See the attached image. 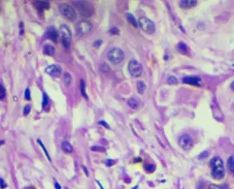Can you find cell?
Here are the masks:
<instances>
[{"label":"cell","instance_id":"cell-1","mask_svg":"<svg viewBox=\"0 0 234 189\" xmlns=\"http://www.w3.org/2000/svg\"><path fill=\"white\" fill-rule=\"evenodd\" d=\"M211 168H212V175L216 179H221L224 176L226 170H224L223 162L221 157L216 156L212 158L210 162Z\"/></svg>","mask_w":234,"mask_h":189},{"label":"cell","instance_id":"cell-2","mask_svg":"<svg viewBox=\"0 0 234 189\" xmlns=\"http://www.w3.org/2000/svg\"><path fill=\"white\" fill-rule=\"evenodd\" d=\"M73 5H74L75 9L79 12V14H80L81 16H83V17L92 16L94 9L90 2L79 0V1H73Z\"/></svg>","mask_w":234,"mask_h":189},{"label":"cell","instance_id":"cell-3","mask_svg":"<svg viewBox=\"0 0 234 189\" xmlns=\"http://www.w3.org/2000/svg\"><path fill=\"white\" fill-rule=\"evenodd\" d=\"M107 58H108V60H110L111 63L117 65V64H120V63H121L123 61L124 53L121 50V48H111V50L108 51Z\"/></svg>","mask_w":234,"mask_h":189},{"label":"cell","instance_id":"cell-4","mask_svg":"<svg viewBox=\"0 0 234 189\" xmlns=\"http://www.w3.org/2000/svg\"><path fill=\"white\" fill-rule=\"evenodd\" d=\"M58 9H59L60 14L69 20H75L76 18H77V13H76L75 9L70 5L60 4Z\"/></svg>","mask_w":234,"mask_h":189},{"label":"cell","instance_id":"cell-5","mask_svg":"<svg viewBox=\"0 0 234 189\" xmlns=\"http://www.w3.org/2000/svg\"><path fill=\"white\" fill-rule=\"evenodd\" d=\"M138 24L143 31L148 33V34H153L156 30L154 23L146 17H141L138 20Z\"/></svg>","mask_w":234,"mask_h":189},{"label":"cell","instance_id":"cell-6","mask_svg":"<svg viewBox=\"0 0 234 189\" xmlns=\"http://www.w3.org/2000/svg\"><path fill=\"white\" fill-rule=\"evenodd\" d=\"M92 24L89 20H82L76 24V33L77 35L83 36L89 33L92 30Z\"/></svg>","mask_w":234,"mask_h":189},{"label":"cell","instance_id":"cell-7","mask_svg":"<svg viewBox=\"0 0 234 189\" xmlns=\"http://www.w3.org/2000/svg\"><path fill=\"white\" fill-rule=\"evenodd\" d=\"M127 68H128L129 74L131 75L132 77L138 78V77H140V76L142 75V72H143L142 65L137 61V60H135V59L130 60L129 63H128V66H127Z\"/></svg>","mask_w":234,"mask_h":189},{"label":"cell","instance_id":"cell-8","mask_svg":"<svg viewBox=\"0 0 234 189\" xmlns=\"http://www.w3.org/2000/svg\"><path fill=\"white\" fill-rule=\"evenodd\" d=\"M59 33H60V36H61V41H62L63 46L67 48L69 47V45H70V41H71L70 29H69V27L67 25L63 24V25L60 26Z\"/></svg>","mask_w":234,"mask_h":189},{"label":"cell","instance_id":"cell-9","mask_svg":"<svg viewBox=\"0 0 234 189\" xmlns=\"http://www.w3.org/2000/svg\"><path fill=\"white\" fill-rule=\"evenodd\" d=\"M179 145L184 149V150H187V149H190L191 147H192V140L188 135L187 134H184V135H182L180 138H179Z\"/></svg>","mask_w":234,"mask_h":189},{"label":"cell","instance_id":"cell-10","mask_svg":"<svg viewBox=\"0 0 234 189\" xmlns=\"http://www.w3.org/2000/svg\"><path fill=\"white\" fill-rule=\"evenodd\" d=\"M45 72L47 73L48 75L51 76V77H56L58 78L60 75H61V67L59 65H56V64H53V65L48 66L46 69H45Z\"/></svg>","mask_w":234,"mask_h":189},{"label":"cell","instance_id":"cell-11","mask_svg":"<svg viewBox=\"0 0 234 189\" xmlns=\"http://www.w3.org/2000/svg\"><path fill=\"white\" fill-rule=\"evenodd\" d=\"M32 4L39 11L47 10V9L50 8V3L47 2V1H44V0H37V1H33Z\"/></svg>","mask_w":234,"mask_h":189},{"label":"cell","instance_id":"cell-12","mask_svg":"<svg viewBox=\"0 0 234 189\" xmlns=\"http://www.w3.org/2000/svg\"><path fill=\"white\" fill-rule=\"evenodd\" d=\"M47 36L51 39V41L56 42L57 38H58V32L56 31V29L54 26H50L47 29Z\"/></svg>","mask_w":234,"mask_h":189},{"label":"cell","instance_id":"cell-13","mask_svg":"<svg viewBox=\"0 0 234 189\" xmlns=\"http://www.w3.org/2000/svg\"><path fill=\"white\" fill-rule=\"evenodd\" d=\"M184 84H191V85H200L201 80L198 77H185L183 79Z\"/></svg>","mask_w":234,"mask_h":189},{"label":"cell","instance_id":"cell-14","mask_svg":"<svg viewBox=\"0 0 234 189\" xmlns=\"http://www.w3.org/2000/svg\"><path fill=\"white\" fill-rule=\"evenodd\" d=\"M179 5L182 9H190L196 5V1H194V0H182L179 2Z\"/></svg>","mask_w":234,"mask_h":189},{"label":"cell","instance_id":"cell-15","mask_svg":"<svg viewBox=\"0 0 234 189\" xmlns=\"http://www.w3.org/2000/svg\"><path fill=\"white\" fill-rule=\"evenodd\" d=\"M125 18H126V20L127 21L131 24V25H133L134 27H137L138 26V21L136 20V19L134 18V16H133L132 14H130V13H126L125 14Z\"/></svg>","mask_w":234,"mask_h":189},{"label":"cell","instance_id":"cell-16","mask_svg":"<svg viewBox=\"0 0 234 189\" xmlns=\"http://www.w3.org/2000/svg\"><path fill=\"white\" fill-rule=\"evenodd\" d=\"M61 148H62V149H63V151L66 152V153H71V152L73 151V147L71 145L70 143L67 142V141L62 142Z\"/></svg>","mask_w":234,"mask_h":189},{"label":"cell","instance_id":"cell-17","mask_svg":"<svg viewBox=\"0 0 234 189\" xmlns=\"http://www.w3.org/2000/svg\"><path fill=\"white\" fill-rule=\"evenodd\" d=\"M43 53L46 54V56H51L54 54V48L51 45H46L43 48Z\"/></svg>","mask_w":234,"mask_h":189},{"label":"cell","instance_id":"cell-18","mask_svg":"<svg viewBox=\"0 0 234 189\" xmlns=\"http://www.w3.org/2000/svg\"><path fill=\"white\" fill-rule=\"evenodd\" d=\"M139 104L140 103H139V101L136 98H130L127 100V105L132 109H137L139 107Z\"/></svg>","mask_w":234,"mask_h":189},{"label":"cell","instance_id":"cell-19","mask_svg":"<svg viewBox=\"0 0 234 189\" xmlns=\"http://www.w3.org/2000/svg\"><path fill=\"white\" fill-rule=\"evenodd\" d=\"M63 81H64V84L66 86H70L72 84V77L69 73H65L64 76H63Z\"/></svg>","mask_w":234,"mask_h":189},{"label":"cell","instance_id":"cell-20","mask_svg":"<svg viewBox=\"0 0 234 189\" xmlns=\"http://www.w3.org/2000/svg\"><path fill=\"white\" fill-rule=\"evenodd\" d=\"M227 167H228L230 172L234 175V155L228 158V160H227Z\"/></svg>","mask_w":234,"mask_h":189},{"label":"cell","instance_id":"cell-21","mask_svg":"<svg viewBox=\"0 0 234 189\" xmlns=\"http://www.w3.org/2000/svg\"><path fill=\"white\" fill-rule=\"evenodd\" d=\"M80 83H81L80 84V89H81L82 95H83L86 99H87V93H86V84H85V81L84 80H81Z\"/></svg>","mask_w":234,"mask_h":189},{"label":"cell","instance_id":"cell-22","mask_svg":"<svg viewBox=\"0 0 234 189\" xmlns=\"http://www.w3.org/2000/svg\"><path fill=\"white\" fill-rule=\"evenodd\" d=\"M146 89V84H144V82H138L137 83V90L140 94L144 93V91Z\"/></svg>","mask_w":234,"mask_h":189},{"label":"cell","instance_id":"cell-23","mask_svg":"<svg viewBox=\"0 0 234 189\" xmlns=\"http://www.w3.org/2000/svg\"><path fill=\"white\" fill-rule=\"evenodd\" d=\"M37 142H38V144L41 145V148H42V149H43V150H44V152H45V155H46V156H47V158H48V160H49V161H50V162H51V156H50V154H49V152H48V150H47V149H46V148H45V145H44V144H43V143H42V141H41V140H37Z\"/></svg>","mask_w":234,"mask_h":189},{"label":"cell","instance_id":"cell-24","mask_svg":"<svg viewBox=\"0 0 234 189\" xmlns=\"http://www.w3.org/2000/svg\"><path fill=\"white\" fill-rule=\"evenodd\" d=\"M178 48L182 51V53H187V45L185 44V43H183V42H180V43H179V44H178Z\"/></svg>","mask_w":234,"mask_h":189},{"label":"cell","instance_id":"cell-25","mask_svg":"<svg viewBox=\"0 0 234 189\" xmlns=\"http://www.w3.org/2000/svg\"><path fill=\"white\" fill-rule=\"evenodd\" d=\"M167 84H178V80L176 79V77H174V76H170V77H168V79H167Z\"/></svg>","mask_w":234,"mask_h":189},{"label":"cell","instance_id":"cell-26","mask_svg":"<svg viewBox=\"0 0 234 189\" xmlns=\"http://www.w3.org/2000/svg\"><path fill=\"white\" fill-rule=\"evenodd\" d=\"M6 97V89L3 85L0 84V100L4 99Z\"/></svg>","mask_w":234,"mask_h":189},{"label":"cell","instance_id":"cell-27","mask_svg":"<svg viewBox=\"0 0 234 189\" xmlns=\"http://www.w3.org/2000/svg\"><path fill=\"white\" fill-rule=\"evenodd\" d=\"M90 149H92V151H99V152H105V151H106L105 148L99 147V145H94V147H92V148H90Z\"/></svg>","mask_w":234,"mask_h":189},{"label":"cell","instance_id":"cell-28","mask_svg":"<svg viewBox=\"0 0 234 189\" xmlns=\"http://www.w3.org/2000/svg\"><path fill=\"white\" fill-rule=\"evenodd\" d=\"M100 70H101L102 72L106 73V72L110 71V67H109L106 63H103V64H101V65H100Z\"/></svg>","mask_w":234,"mask_h":189},{"label":"cell","instance_id":"cell-29","mask_svg":"<svg viewBox=\"0 0 234 189\" xmlns=\"http://www.w3.org/2000/svg\"><path fill=\"white\" fill-rule=\"evenodd\" d=\"M48 101H49V97L46 93H43V102H42V107H46V105L48 104Z\"/></svg>","mask_w":234,"mask_h":189},{"label":"cell","instance_id":"cell-30","mask_svg":"<svg viewBox=\"0 0 234 189\" xmlns=\"http://www.w3.org/2000/svg\"><path fill=\"white\" fill-rule=\"evenodd\" d=\"M145 169L149 173H153L154 169H156V167H154V165H147V166H145Z\"/></svg>","mask_w":234,"mask_h":189},{"label":"cell","instance_id":"cell-31","mask_svg":"<svg viewBox=\"0 0 234 189\" xmlns=\"http://www.w3.org/2000/svg\"><path fill=\"white\" fill-rule=\"evenodd\" d=\"M30 110H31V108H30V105H25V106H24V108H23V115H27L30 112Z\"/></svg>","mask_w":234,"mask_h":189},{"label":"cell","instance_id":"cell-32","mask_svg":"<svg viewBox=\"0 0 234 189\" xmlns=\"http://www.w3.org/2000/svg\"><path fill=\"white\" fill-rule=\"evenodd\" d=\"M24 99L30 100V90H29V88H26L25 91H24Z\"/></svg>","mask_w":234,"mask_h":189},{"label":"cell","instance_id":"cell-33","mask_svg":"<svg viewBox=\"0 0 234 189\" xmlns=\"http://www.w3.org/2000/svg\"><path fill=\"white\" fill-rule=\"evenodd\" d=\"M110 33L113 35H118V33H120V31H118V29L117 28V27H113V28L110 29Z\"/></svg>","mask_w":234,"mask_h":189},{"label":"cell","instance_id":"cell-34","mask_svg":"<svg viewBox=\"0 0 234 189\" xmlns=\"http://www.w3.org/2000/svg\"><path fill=\"white\" fill-rule=\"evenodd\" d=\"M98 123L100 124V125H102V126H104L105 128H107V129H109V128H110V126H109L108 124H107V122H106V121H104V120H100V121H98Z\"/></svg>","mask_w":234,"mask_h":189},{"label":"cell","instance_id":"cell-35","mask_svg":"<svg viewBox=\"0 0 234 189\" xmlns=\"http://www.w3.org/2000/svg\"><path fill=\"white\" fill-rule=\"evenodd\" d=\"M6 186H7V184L5 183L4 179H3V178H0V188H1V189H4V188H6Z\"/></svg>","mask_w":234,"mask_h":189},{"label":"cell","instance_id":"cell-36","mask_svg":"<svg viewBox=\"0 0 234 189\" xmlns=\"http://www.w3.org/2000/svg\"><path fill=\"white\" fill-rule=\"evenodd\" d=\"M209 155L208 153V151H204V152H202L201 154L199 155V159H202V158H206Z\"/></svg>","mask_w":234,"mask_h":189},{"label":"cell","instance_id":"cell-37","mask_svg":"<svg viewBox=\"0 0 234 189\" xmlns=\"http://www.w3.org/2000/svg\"><path fill=\"white\" fill-rule=\"evenodd\" d=\"M101 44H102V40H97V41H95V42L93 43V46L95 48H98Z\"/></svg>","mask_w":234,"mask_h":189},{"label":"cell","instance_id":"cell-38","mask_svg":"<svg viewBox=\"0 0 234 189\" xmlns=\"http://www.w3.org/2000/svg\"><path fill=\"white\" fill-rule=\"evenodd\" d=\"M209 189H221V187L218 186V185H216V184H211L210 186H209Z\"/></svg>","mask_w":234,"mask_h":189},{"label":"cell","instance_id":"cell-39","mask_svg":"<svg viewBox=\"0 0 234 189\" xmlns=\"http://www.w3.org/2000/svg\"><path fill=\"white\" fill-rule=\"evenodd\" d=\"M114 163H115L114 160H107V162H106V165H107V166H112Z\"/></svg>","mask_w":234,"mask_h":189},{"label":"cell","instance_id":"cell-40","mask_svg":"<svg viewBox=\"0 0 234 189\" xmlns=\"http://www.w3.org/2000/svg\"><path fill=\"white\" fill-rule=\"evenodd\" d=\"M83 169H84V172L87 175V176H89V171H87V169L86 168V166H83Z\"/></svg>","mask_w":234,"mask_h":189},{"label":"cell","instance_id":"cell-41","mask_svg":"<svg viewBox=\"0 0 234 189\" xmlns=\"http://www.w3.org/2000/svg\"><path fill=\"white\" fill-rule=\"evenodd\" d=\"M54 187H56V189H61V187H60V185L58 184V182H54Z\"/></svg>","mask_w":234,"mask_h":189},{"label":"cell","instance_id":"cell-42","mask_svg":"<svg viewBox=\"0 0 234 189\" xmlns=\"http://www.w3.org/2000/svg\"><path fill=\"white\" fill-rule=\"evenodd\" d=\"M230 87H231V89L234 91V82H232V84H231V85H230Z\"/></svg>","mask_w":234,"mask_h":189},{"label":"cell","instance_id":"cell-43","mask_svg":"<svg viewBox=\"0 0 234 189\" xmlns=\"http://www.w3.org/2000/svg\"><path fill=\"white\" fill-rule=\"evenodd\" d=\"M96 182H97V183H98V185H99V186H100V188H101V189H104V188H103V186H102V185H101V184H100V182H99L98 181H96Z\"/></svg>","mask_w":234,"mask_h":189},{"label":"cell","instance_id":"cell-44","mask_svg":"<svg viewBox=\"0 0 234 189\" xmlns=\"http://www.w3.org/2000/svg\"><path fill=\"white\" fill-rule=\"evenodd\" d=\"M136 160V162H139V160H141L140 158H137V159H135Z\"/></svg>","mask_w":234,"mask_h":189},{"label":"cell","instance_id":"cell-45","mask_svg":"<svg viewBox=\"0 0 234 189\" xmlns=\"http://www.w3.org/2000/svg\"><path fill=\"white\" fill-rule=\"evenodd\" d=\"M4 144V141H0V145H3Z\"/></svg>","mask_w":234,"mask_h":189},{"label":"cell","instance_id":"cell-46","mask_svg":"<svg viewBox=\"0 0 234 189\" xmlns=\"http://www.w3.org/2000/svg\"><path fill=\"white\" fill-rule=\"evenodd\" d=\"M137 188H138V186H135L134 188H132V189H137Z\"/></svg>","mask_w":234,"mask_h":189}]
</instances>
